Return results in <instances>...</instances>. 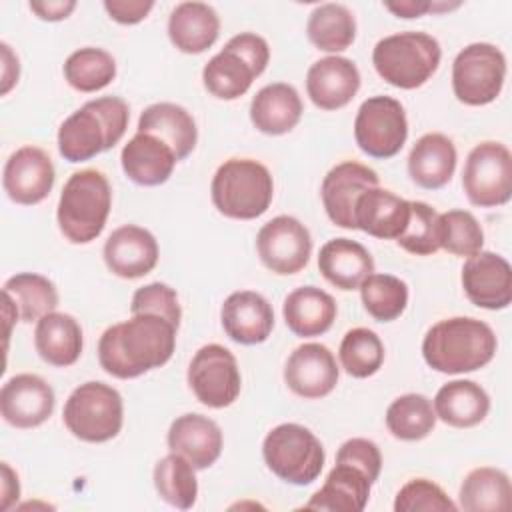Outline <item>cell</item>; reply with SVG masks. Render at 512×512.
<instances>
[{"label": "cell", "instance_id": "obj_35", "mask_svg": "<svg viewBox=\"0 0 512 512\" xmlns=\"http://www.w3.org/2000/svg\"><path fill=\"white\" fill-rule=\"evenodd\" d=\"M458 498L460 508L466 512L508 510L512 504V484L504 470L480 466L466 474Z\"/></svg>", "mask_w": 512, "mask_h": 512}, {"label": "cell", "instance_id": "obj_43", "mask_svg": "<svg viewBox=\"0 0 512 512\" xmlns=\"http://www.w3.org/2000/svg\"><path fill=\"white\" fill-rule=\"evenodd\" d=\"M438 244L454 256H474L482 250L484 232L472 212L448 210L438 214Z\"/></svg>", "mask_w": 512, "mask_h": 512}, {"label": "cell", "instance_id": "obj_12", "mask_svg": "<svg viewBox=\"0 0 512 512\" xmlns=\"http://www.w3.org/2000/svg\"><path fill=\"white\" fill-rule=\"evenodd\" d=\"M354 138L370 158L386 160L396 156L408 138L404 106L392 96H370L356 112Z\"/></svg>", "mask_w": 512, "mask_h": 512}, {"label": "cell", "instance_id": "obj_9", "mask_svg": "<svg viewBox=\"0 0 512 512\" xmlns=\"http://www.w3.org/2000/svg\"><path fill=\"white\" fill-rule=\"evenodd\" d=\"M62 418L76 438L92 444L108 442L122 430V396L116 388L104 382H84L68 396Z\"/></svg>", "mask_w": 512, "mask_h": 512}, {"label": "cell", "instance_id": "obj_45", "mask_svg": "<svg viewBox=\"0 0 512 512\" xmlns=\"http://www.w3.org/2000/svg\"><path fill=\"white\" fill-rule=\"evenodd\" d=\"M396 512H454L456 504L448 494L428 478L408 480L396 494Z\"/></svg>", "mask_w": 512, "mask_h": 512}, {"label": "cell", "instance_id": "obj_6", "mask_svg": "<svg viewBox=\"0 0 512 512\" xmlns=\"http://www.w3.org/2000/svg\"><path fill=\"white\" fill-rule=\"evenodd\" d=\"M440 58L438 40L418 30L384 36L372 50V64L378 76L402 90H414L426 84L438 70Z\"/></svg>", "mask_w": 512, "mask_h": 512}, {"label": "cell", "instance_id": "obj_32", "mask_svg": "<svg viewBox=\"0 0 512 512\" xmlns=\"http://www.w3.org/2000/svg\"><path fill=\"white\" fill-rule=\"evenodd\" d=\"M138 132L154 134L164 140L174 150L178 162L184 160L198 142V128L192 114L174 102H156L144 108L138 118Z\"/></svg>", "mask_w": 512, "mask_h": 512}, {"label": "cell", "instance_id": "obj_10", "mask_svg": "<svg viewBox=\"0 0 512 512\" xmlns=\"http://www.w3.org/2000/svg\"><path fill=\"white\" fill-rule=\"evenodd\" d=\"M506 80V56L488 42H474L462 48L452 62V90L466 106L494 102Z\"/></svg>", "mask_w": 512, "mask_h": 512}, {"label": "cell", "instance_id": "obj_3", "mask_svg": "<svg viewBox=\"0 0 512 512\" xmlns=\"http://www.w3.org/2000/svg\"><path fill=\"white\" fill-rule=\"evenodd\" d=\"M130 120L120 96H102L72 112L58 128V150L68 162H84L116 146Z\"/></svg>", "mask_w": 512, "mask_h": 512}, {"label": "cell", "instance_id": "obj_7", "mask_svg": "<svg viewBox=\"0 0 512 512\" xmlns=\"http://www.w3.org/2000/svg\"><path fill=\"white\" fill-rule=\"evenodd\" d=\"M268 60V42L254 32H240L206 62L202 70L204 88L218 100H236L266 70Z\"/></svg>", "mask_w": 512, "mask_h": 512}, {"label": "cell", "instance_id": "obj_16", "mask_svg": "<svg viewBox=\"0 0 512 512\" xmlns=\"http://www.w3.org/2000/svg\"><path fill=\"white\" fill-rule=\"evenodd\" d=\"M378 182L380 178L372 168L354 160H346L330 168L320 188L322 204L328 218L340 228L356 230L354 226L356 202L366 190L376 188Z\"/></svg>", "mask_w": 512, "mask_h": 512}, {"label": "cell", "instance_id": "obj_40", "mask_svg": "<svg viewBox=\"0 0 512 512\" xmlns=\"http://www.w3.org/2000/svg\"><path fill=\"white\" fill-rule=\"evenodd\" d=\"M64 78L78 92L102 90L116 78V60L102 48H78L64 62Z\"/></svg>", "mask_w": 512, "mask_h": 512}, {"label": "cell", "instance_id": "obj_51", "mask_svg": "<svg viewBox=\"0 0 512 512\" xmlns=\"http://www.w3.org/2000/svg\"><path fill=\"white\" fill-rule=\"evenodd\" d=\"M2 48V94H8L10 88L18 82V74H20V64H18V56H14V52L10 50V46L6 42L0 44Z\"/></svg>", "mask_w": 512, "mask_h": 512}, {"label": "cell", "instance_id": "obj_36", "mask_svg": "<svg viewBox=\"0 0 512 512\" xmlns=\"http://www.w3.org/2000/svg\"><path fill=\"white\" fill-rule=\"evenodd\" d=\"M306 34L318 50L342 52L356 38V18L344 4L326 2L310 12Z\"/></svg>", "mask_w": 512, "mask_h": 512}, {"label": "cell", "instance_id": "obj_37", "mask_svg": "<svg viewBox=\"0 0 512 512\" xmlns=\"http://www.w3.org/2000/svg\"><path fill=\"white\" fill-rule=\"evenodd\" d=\"M2 294L12 298L22 322H38L58 306V290L54 282L36 272L10 276L2 286Z\"/></svg>", "mask_w": 512, "mask_h": 512}, {"label": "cell", "instance_id": "obj_39", "mask_svg": "<svg viewBox=\"0 0 512 512\" xmlns=\"http://www.w3.org/2000/svg\"><path fill=\"white\" fill-rule=\"evenodd\" d=\"M194 466L176 452L160 458L154 466V488L158 496L180 510H188L196 504L198 482Z\"/></svg>", "mask_w": 512, "mask_h": 512}, {"label": "cell", "instance_id": "obj_47", "mask_svg": "<svg viewBox=\"0 0 512 512\" xmlns=\"http://www.w3.org/2000/svg\"><path fill=\"white\" fill-rule=\"evenodd\" d=\"M336 462H346L356 466L370 478L372 484L378 480L382 470V454L378 446L368 438L346 440L336 452Z\"/></svg>", "mask_w": 512, "mask_h": 512}, {"label": "cell", "instance_id": "obj_18", "mask_svg": "<svg viewBox=\"0 0 512 512\" xmlns=\"http://www.w3.org/2000/svg\"><path fill=\"white\" fill-rule=\"evenodd\" d=\"M462 288L468 300L486 310H502L512 302V268L496 252L480 250L462 266Z\"/></svg>", "mask_w": 512, "mask_h": 512}, {"label": "cell", "instance_id": "obj_4", "mask_svg": "<svg viewBox=\"0 0 512 512\" xmlns=\"http://www.w3.org/2000/svg\"><path fill=\"white\" fill-rule=\"evenodd\" d=\"M110 208L112 188L104 172L96 168L78 170L60 192L58 228L72 244H88L102 234Z\"/></svg>", "mask_w": 512, "mask_h": 512}, {"label": "cell", "instance_id": "obj_17", "mask_svg": "<svg viewBox=\"0 0 512 512\" xmlns=\"http://www.w3.org/2000/svg\"><path fill=\"white\" fill-rule=\"evenodd\" d=\"M52 386L38 374H16L2 384L0 414L14 428H36L54 412Z\"/></svg>", "mask_w": 512, "mask_h": 512}, {"label": "cell", "instance_id": "obj_24", "mask_svg": "<svg viewBox=\"0 0 512 512\" xmlns=\"http://www.w3.org/2000/svg\"><path fill=\"white\" fill-rule=\"evenodd\" d=\"M120 162L124 174L138 186L164 184L178 162L174 150L154 134L136 132L122 148Z\"/></svg>", "mask_w": 512, "mask_h": 512}, {"label": "cell", "instance_id": "obj_22", "mask_svg": "<svg viewBox=\"0 0 512 512\" xmlns=\"http://www.w3.org/2000/svg\"><path fill=\"white\" fill-rule=\"evenodd\" d=\"M360 90V72L350 58L326 56L306 74V92L320 110L344 108Z\"/></svg>", "mask_w": 512, "mask_h": 512}, {"label": "cell", "instance_id": "obj_29", "mask_svg": "<svg viewBox=\"0 0 512 512\" xmlns=\"http://www.w3.org/2000/svg\"><path fill=\"white\" fill-rule=\"evenodd\" d=\"M318 270L332 286L356 290L374 272V258L356 240L332 238L320 248Z\"/></svg>", "mask_w": 512, "mask_h": 512}, {"label": "cell", "instance_id": "obj_25", "mask_svg": "<svg viewBox=\"0 0 512 512\" xmlns=\"http://www.w3.org/2000/svg\"><path fill=\"white\" fill-rule=\"evenodd\" d=\"M410 218V202L386 188L366 190L354 208V226L380 240H396Z\"/></svg>", "mask_w": 512, "mask_h": 512}, {"label": "cell", "instance_id": "obj_50", "mask_svg": "<svg viewBox=\"0 0 512 512\" xmlns=\"http://www.w3.org/2000/svg\"><path fill=\"white\" fill-rule=\"evenodd\" d=\"M28 6L40 20L58 22L72 14V10L76 8V2L74 0H40V2L34 0Z\"/></svg>", "mask_w": 512, "mask_h": 512}, {"label": "cell", "instance_id": "obj_38", "mask_svg": "<svg viewBox=\"0 0 512 512\" xmlns=\"http://www.w3.org/2000/svg\"><path fill=\"white\" fill-rule=\"evenodd\" d=\"M388 432L406 442H416L426 438L436 426V412L424 394H402L386 410Z\"/></svg>", "mask_w": 512, "mask_h": 512}, {"label": "cell", "instance_id": "obj_20", "mask_svg": "<svg viewBox=\"0 0 512 512\" xmlns=\"http://www.w3.org/2000/svg\"><path fill=\"white\" fill-rule=\"evenodd\" d=\"M158 242L154 234L136 224L116 228L104 242V262L108 270L120 278L134 280L154 270L158 264Z\"/></svg>", "mask_w": 512, "mask_h": 512}, {"label": "cell", "instance_id": "obj_11", "mask_svg": "<svg viewBox=\"0 0 512 512\" xmlns=\"http://www.w3.org/2000/svg\"><path fill=\"white\" fill-rule=\"evenodd\" d=\"M462 188L480 208L502 206L512 196V154L502 142L476 144L462 170Z\"/></svg>", "mask_w": 512, "mask_h": 512}, {"label": "cell", "instance_id": "obj_2", "mask_svg": "<svg viewBox=\"0 0 512 512\" xmlns=\"http://www.w3.org/2000/svg\"><path fill=\"white\" fill-rule=\"evenodd\" d=\"M494 330L472 316H452L428 328L422 340L424 362L442 374H464L484 368L496 354Z\"/></svg>", "mask_w": 512, "mask_h": 512}, {"label": "cell", "instance_id": "obj_15", "mask_svg": "<svg viewBox=\"0 0 512 512\" xmlns=\"http://www.w3.org/2000/svg\"><path fill=\"white\" fill-rule=\"evenodd\" d=\"M54 178L56 172L48 152L38 146H22L6 160L2 186L12 202L32 206L50 194Z\"/></svg>", "mask_w": 512, "mask_h": 512}, {"label": "cell", "instance_id": "obj_49", "mask_svg": "<svg viewBox=\"0 0 512 512\" xmlns=\"http://www.w3.org/2000/svg\"><path fill=\"white\" fill-rule=\"evenodd\" d=\"M460 2H426V0H400V2H384V8L390 10L398 18H420L428 12H446L458 8Z\"/></svg>", "mask_w": 512, "mask_h": 512}, {"label": "cell", "instance_id": "obj_13", "mask_svg": "<svg viewBox=\"0 0 512 512\" xmlns=\"http://www.w3.org/2000/svg\"><path fill=\"white\" fill-rule=\"evenodd\" d=\"M186 378L198 402L216 410L230 406L242 388L236 356L222 344L202 346L192 356Z\"/></svg>", "mask_w": 512, "mask_h": 512}, {"label": "cell", "instance_id": "obj_48", "mask_svg": "<svg viewBox=\"0 0 512 512\" xmlns=\"http://www.w3.org/2000/svg\"><path fill=\"white\" fill-rule=\"evenodd\" d=\"M154 8L152 0H106L104 10L118 24H138Z\"/></svg>", "mask_w": 512, "mask_h": 512}, {"label": "cell", "instance_id": "obj_5", "mask_svg": "<svg viewBox=\"0 0 512 512\" xmlns=\"http://www.w3.org/2000/svg\"><path fill=\"white\" fill-rule=\"evenodd\" d=\"M210 196L216 210L226 218L254 220L270 208L274 180L262 162L230 158L214 172Z\"/></svg>", "mask_w": 512, "mask_h": 512}, {"label": "cell", "instance_id": "obj_30", "mask_svg": "<svg viewBox=\"0 0 512 512\" xmlns=\"http://www.w3.org/2000/svg\"><path fill=\"white\" fill-rule=\"evenodd\" d=\"M334 298L318 286H300L284 298L282 314L286 326L300 338L322 336L336 320Z\"/></svg>", "mask_w": 512, "mask_h": 512}, {"label": "cell", "instance_id": "obj_1", "mask_svg": "<svg viewBox=\"0 0 512 512\" xmlns=\"http://www.w3.org/2000/svg\"><path fill=\"white\" fill-rule=\"evenodd\" d=\"M178 328L156 314H132L104 330L98 340V362L114 378H138L164 366L176 348Z\"/></svg>", "mask_w": 512, "mask_h": 512}, {"label": "cell", "instance_id": "obj_21", "mask_svg": "<svg viewBox=\"0 0 512 512\" xmlns=\"http://www.w3.org/2000/svg\"><path fill=\"white\" fill-rule=\"evenodd\" d=\"M220 322L230 340L244 346L262 344L272 334L274 310L262 294L238 290L224 300Z\"/></svg>", "mask_w": 512, "mask_h": 512}, {"label": "cell", "instance_id": "obj_41", "mask_svg": "<svg viewBox=\"0 0 512 512\" xmlns=\"http://www.w3.org/2000/svg\"><path fill=\"white\" fill-rule=\"evenodd\" d=\"M364 310L378 322L396 320L408 304V286L392 274H370L360 284Z\"/></svg>", "mask_w": 512, "mask_h": 512}, {"label": "cell", "instance_id": "obj_19", "mask_svg": "<svg viewBox=\"0 0 512 512\" xmlns=\"http://www.w3.org/2000/svg\"><path fill=\"white\" fill-rule=\"evenodd\" d=\"M338 376L334 354L318 342H306L294 348L284 366L286 386L306 400L328 396L336 388Z\"/></svg>", "mask_w": 512, "mask_h": 512}, {"label": "cell", "instance_id": "obj_34", "mask_svg": "<svg viewBox=\"0 0 512 512\" xmlns=\"http://www.w3.org/2000/svg\"><path fill=\"white\" fill-rule=\"evenodd\" d=\"M432 406L444 424L472 428L488 416L490 396L474 380H452L436 392Z\"/></svg>", "mask_w": 512, "mask_h": 512}, {"label": "cell", "instance_id": "obj_31", "mask_svg": "<svg viewBox=\"0 0 512 512\" xmlns=\"http://www.w3.org/2000/svg\"><path fill=\"white\" fill-rule=\"evenodd\" d=\"M220 34L216 10L204 2H180L168 16V38L184 54L208 50Z\"/></svg>", "mask_w": 512, "mask_h": 512}, {"label": "cell", "instance_id": "obj_42", "mask_svg": "<svg viewBox=\"0 0 512 512\" xmlns=\"http://www.w3.org/2000/svg\"><path fill=\"white\" fill-rule=\"evenodd\" d=\"M340 364L352 378H368L376 374L384 362V344L370 328H352L340 342Z\"/></svg>", "mask_w": 512, "mask_h": 512}, {"label": "cell", "instance_id": "obj_44", "mask_svg": "<svg viewBox=\"0 0 512 512\" xmlns=\"http://www.w3.org/2000/svg\"><path fill=\"white\" fill-rule=\"evenodd\" d=\"M396 242L406 252L416 256H430L438 252V212L426 202L412 200L408 224Z\"/></svg>", "mask_w": 512, "mask_h": 512}, {"label": "cell", "instance_id": "obj_8", "mask_svg": "<svg viewBox=\"0 0 512 512\" xmlns=\"http://www.w3.org/2000/svg\"><path fill=\"white\" fill-rule=\"evenodd\" d=\"M262 456L272 474L294 486L312 484L326 460L324 446L314 432L294 422L278 424L266 434Z\"/></svg>", "mask_w": 512, "mask_h": 512}, {"label": "cell", "instance_id": "obj_46", "mask_svg": "<svg viewBox=\"0 0 512 512\" xmlns=\"http://www.w3.org/2000/svg\"><path fill=\"white\" fill-rule=\"evenodd\" d=\"M132 314H156L172 322L176 328L180 326L182 310L178 302V294L164 282H150L138 288L132 296L130 304Z\"/></svg>", "mask_w": 512, "mask_h": 512}, {"label": "cell", "instance_id": "obj_52", "mask_svg": "<svg viewBox=\"0 0 512 512\" xmlns=\"http://www.w3.org/2000/svg\"><path fill=\"white\" fill-rule=\"evenodd\" d=\"M20 496V484L16 472L8 466V462H2V508L8 510L14 500Z\"/></svg>", "mask_w": 512, "mask_h": 512}, {"label": "cell", "instance_id": "obj_23", "mask_svg": "<svg viewBox=\"0 0 512 512\" xmlns=\"http://www.w3.org/2000/svg\"><path fill=\"white\" fill-rule=\"evenodd\" d=\"M170 452L182 454L196 470L210 468L222 452V430L204 414H182L178 416L166 436Z\"/></svg>", "mask_w": 512, "mask_h": 512}, {"label": "cell", "instance_id": "obj_14", "mask_svg": "<svg viewBox=\"0 0 512 512\" xmlns=\"http://www.w3.org/2000/svg\"><path fill=\"white\" fill-rule=\"evenodd\" d=\"M256 250L262 264L280 276L300 272L312 254L308 228L294 216L282 214L268 220L256 236Z\"/></svg>", "mask_w": 512, "mask_h": 512}, {"label": "cell", "instance_id": "obj_33", "mask_svg": "<svg viewBox=\"0 0 512 512\" xmlns=\"http://www.w3.org/2000/svg\"><path fill=\"white\" fill-rule=\"evenodd\" d=\"M34 346L44 362L58 368L72 366L82 354V328L74 316L54 310L36 322Z\"/></svg>", "mask_w": 512, "mask_h": 512}, {"label": "cell", "instance_id": "obj_26", "mask_svg": "<svg viewBox=\"0 0 512 512\" xmlns=\"http://www.w3.org/2000/svg\"><path fill=\"white\" fill-rule=\"evenodd\" d=\"M298 90L286 82H274L256 92L250 102V120L256 130L268 136H282L296 128L302 118Z\"/></svg>", "mask_w": 512, "mask_h": 512}, {"label": "cell", "instance_id": "obj_27", "mask_svg": "<svg viewBox=\"0 0 512 512\" xmlns=\"http://www.w3.org/2000/svg\"><path fill=\"white\" fill-rule=\"evenodd\" d=\"M456 160L454 142L440 132H428L416 140L408 154V174L420 188L438 190L452 180Z\"/></svg>", "mask_w": 512, "mask_h": 512}, {"label": "cell", "instance_id": "obj_28", "mask_svg": "<svg viewBox=\"0 0 512 512\" xmlns=\"http://www.w3.org/2000/svg\"><path fill=\"white\" fill-rule=\"evenodd\" d=\"M370 478L352 464L336 462L328 472L326 482L304 504L306 510H330V512H360L370 498Z\"/></svg>", "mask_w": 512, "mask_h": 512}]
</instances>
